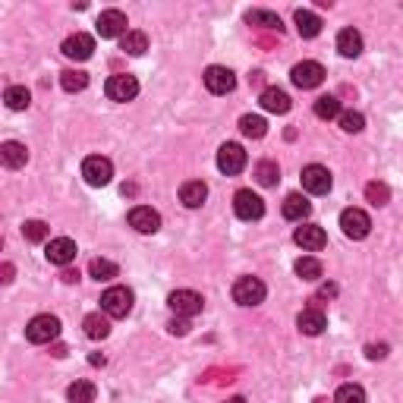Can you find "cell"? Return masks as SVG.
<instances>
[{"label": "cell", "mask_w": 403, "mask_h": 403, "mask_svg": "<svg viewBox=\"0 0 403 403\" xmlns=\"http://www.w3.org/2000/svg\"><path fill=\"white\" fill-rule=\"evenodd\" d=\"M101 312L111 318H127L133 312V290L129 287H107L101 293Z\"/></svg>", "instance_id": "cell-1"}, {"label": "cell", "mask_w": 403, "mask_h": 403, "mask_svg": "<svg viewBox=\"0 0 403 403\" xmlns=\"http://www.w3.org/2000/svg\"><path fill=\"white\" fill-rule=\"evenodd\" d=\"M28 343H54L60 337V318L57 315H35L26 325Z\"/></svg>", "instance_id": "cell-2"}, {"label": "cell", "mask_w": 403, "mask_h": 403, "mask_svg": "<svg viewBox=\"0 0 403 403\" xmlns=\"http://www.w3.org/2000/svg\"><path fill=\"white\" fill-rule=\"evenodd\" d=\"M265 293H268V287L259 281V277H240V281L233 284V303L237 306H259V303H265Z\"/></svg>", "instance_id": "cell-3"}, {"label": "cell", "mask_w": 403, "mask_h": 403, "mask_svg": "<svg viewBox=\"0 0 403 403\" xmlns=\"http://www.w3.org/2000/svg\"><path fill=\"white\" fill-rule=\"evenodd\" d=\"M233 211H237L240 221H259V217L265 215V202H262V195H255L252 189H240V193L233 195Z\"/></svg>", "instance_id": "cell-4"}, {"label": "cell", "mask_w": 403, "mask_h": 403, "mask_svg": "<svg viewBox=\"0 0 403 403\" xmlns=\"http://www.w3.org/2000/svg\"><path fill=\"white\" fill-rule=\"evenodd\" d=\"M82 177L89 186H107L114 177V164L107 158H101V155H89L82 161Z\"/></svg>", "instance_id": "cell-5"}, {"label": "cell", "mask_w": 403, "mask_h": 403, "mask_svg": "<svg viewBox=\"0 0 403 403\" xmlns=\"http://www.w3.org/2000/svg\"><path fill=\"white\" fill-rule=\"evenodd\" d=\"M167 306H171V309L177 312L180 318H193V315L202 312L205 299L195 290H173L171 296H167Z\"/></svg>", "instance_id": "cell-6"}, {"label": "cell", "mask_w": 403, "mask_h": 403, "mask_svg": "<svg viewBox=\"0 0 403 403\" xmlns=\"http://www.w3.org/2000/svg\"><path fill=\"white\" fill-rule=\"evenodd\" d=\"M290 79H293V85H296V89H318V85L325 82V67H321V63H315V60H303V63H296V67H293Z\"/></svg>", "instance_id": "cell-7"}, {"label": "cell", "mask_w": 403, "mask_h": 403, "mask_svg": "<svg viewBox=\"0 0 403 403\" xmlns=\"http://www.w3.org/2000/svg\"><path fill=\"white\" fill-rule=\"evenodd\" d=\"M340 227H343V233H347L350 240H365L369 237V230H372V217L365 215L362 208H343Z\"/></svg>", "instance_id": "cell-8"}, {"label": "cell", "mask_w": 403, "mask_h": 403, "mask_svg": "<svg viewBox=\"0 0 403 403\" xmlns=\"http://www.w3.org/2000/svg\"><path fill=\"white\" fill-rule=\"evenodd\" d=\"M217 167H221V173H227V177H237V173H243V167H246V151H243V145L224 142L221 151H217Z\"/></svg>", "instance_id": "cell-9"}, {"label": "cell", "mask_w": 403, "mask_h": 403, "mask_svg": "<svg viewBox=\"0 0 403 403\" xmlns=\"http://www.w3.org/2000/svg\"><path fill=\"white\" fill-rule=\"evenodd\" d=\"M104 92H107V98L120 101V104H123V101H133L136 95H139V79L129 76V72H117V76L107 79Z\"/></svg>", "instance_id": "cell-10"}, {"label": "cell", "mask_w": 403, "mask_h": 403, "mask_svg": "<svg viewBox=\"0 0 403 403\" xmlns=\"http://www.w3.org/2000/svg\"><path fill=\"white\" fill-rule=\"evenodd\" d=\"M331 171L328 167H321V164H309V167H303V189L306 193H312V195H325V193H331Z\"/></svg>", "instance_id": "cell-11"}, {"label": "cell", "mask_w": 403, "mask_h": 403, "mask_svg": "<svg viewBox=\"0 0 403 403\" xmlns=\"http://www.w3.org/2000/svg\"><path fill=\"white\" fill-rule=\"evenodd\" d=\"M95 28H98L101 38H123V35L129 32L127 28V13L120 10H104L98 16V23H95Z\"/></svg>", "instance_id": "cell-12"}, {"label": "cell", "mask_w": 403, "mask_h": 403, "mask_svg": "<svg viewBox=\"0 0 403 403\" xmlns=\"http://www.w3.org/2000/svg\"><path fill=\"white\" fill-rule=\"evenodd\" d=\"M205 89L211 95H227L237 89V76L227 67H208L205 70Z\"/></svg>", "instance_id": "cell-13"}, {"label": "cell", "mask_w": 403, "mask_h": 403, "mask_svg": "<svg viewBox=\"0 0 403 403\" xmlns=\"http://www.w3.org/2000/svg\"><path fill=\"white\" fill-rule=\"evenodd\" d=\"M45 255H48L50 265L67 268L70 262H76V243H72L70 237H57V240H50V243H48Z\"/></svg>", "instance_id": "cell-14"}, {"label": "cell", "mask_w": 403, "mask_h": 403, "mask_svg": "<svg viewBox=\"0 0 403 403\" xmlns=\"http://www.w3.org/2000/svg\"><path fill=\"white\" fill-rule=\"evenodd\" d=\"M63 57H70V60H89V57L95 54V38L85 32H76L70 35L67 41H63Z\"/></svg>", "instance_id": "cell-15"}, {"label": "cell", "mask_w": 403, "mask_h": 403, "mask_svg": "<svg viewBox=\"0 0 403 403\" xmlns=\"http://www.w3.org/2000/svg\"><path fill=\"white\" fill-rule=\"evenodd\" d=\"M129 227L139 233H158L161 230V215L155 208H149V205H136V208L129 211Z\"/></svg>", "instance_id": "cell-16"}, {"label": "cell", "mask_w": 403, "mask_h": 403, "mask_svg": "<svg viewBox=\"0 0 403 403\" xmlns=\"http://www.w3.org/2000/svg\"><path fill=\"white\" fill-rule=\"evenodd\" d=\"M293 240H296V246H303L306 252H318V249H325V243H328V233L321 230L318 224H303V227H296Z\"/></svg>", "instance_id": "cell-17"}, {"label": "cell", "mask_w": 403, "mask_h": 403, "mask_svg": "<svg viewBox=\"0 0 403 403\" xmlns=\"http://www.w3.org/2000/svg\"><path fill=\"white\" fill-rule=\"evenodd\" d=\"M296 328H299L303 334H309V337H318V334L328 328V318H325V312H321L318 306H309V309L299 312Z\"/></svg>", "instance_id": "cell-18"}, {"label": "cell", "mask_w": 403, "mask_h": 403, "mask_svg": "<svg viewBox=\"0 0 403 403\" xmlns=\"http://www.w3.org/2000/svg\"><path fill=\"white\" fill-rule=\"evenodd\" d=\"M259 104L265 107L268 114H287L290 107H293V101H290V95L284 92V89H274V85H271V89H265V92H262Z\"/></svg>", "instance_id": "cell-19"}, {"label": "cell", "mask_w": 403, "mask_h": 403, "mask_svg": "<svg viewBox=\"0 0 403 403\" xmlns=\"http://www.w3.org/2000/svg\"><path fill=\"white\" fill-rule=\"evenodd\" d=\"M205 199H208V186H205L202 180H189L180 186V202L186 205V208H202Z\"/></svg>", "instance_id": "cell-20"}, {"label": "cell", "mask_w": 403, "mask_h": 403, "mask_svg": "<svg viewBox=\"0 0 403 403\" xmlns=\"http://www.w3.org/2000/svg\"><path fill=\"white\" fill-rule=\"evenodd\" d=\"M309 215H312V205L306 195L290 193L287 199H284V217H287V221H306Z\"/></svg>", "instance_id": "cell-21"}, {"label": "cell", "mask_w": 403, "mask_h": 403, "mask_svg": "<svg viewBox=\"0 0 403 403\" xmlns=\"http://www.w3.org/2000/svg\"><path fill=\"white\" fill-rule=\"evenodd\" d=\"M0 161H4L10 171H19V167H26V161H28V149L23 142H4L0 145Z\"/></svg>", "instance_id": "cell-22"}, {"label": "cell", "mask_w": 403, "mask_h": 403, "mask_svg": "<svg viewBox=\"0 0 403 403\" xmlns=\"http://www.w3.org/2000/svg\"><path fill=\"white\" fill-rule=\"evenodd\" d=\"M82 328H85V337H92V340H104V337L111 334V315H101V312L85 315Z\"/></svg>", "instance_id": "cell-23"}, {"label": "cell", "mask_w": 403, "mask_h": 403, "mask_svg": "<svg viewBox=\"0 0 403 403\" xmlns=\"http://www.w3.org/2000/svg\"><path fill=\"white\" fill-rule=\"evenodd\" d=\"M246 23L255 26V28H268V32H277V35L284 32L281 16H277V13H271V10H249V13H246Z\"/></svg>", "instance_id": "cell-24"}, {"label": "cell", "mask_w": 403, "mask_h": 403, "mask_svg": "<svg viewBox=\"0 0 403 403\" xmlns=\"http://www.w3.org/2000/svg\"><path fill=\"white\" fill-rule=\"evenodd\" d=\"M337 50H340V57H359L362 54V35H359L356 28H340V35H337Z\"/></svg>", "instance_id": "cell-25"}, {"label": "cell", "mask_w": 403, "mask_h": 403, "mask_svg": "<svg viewBox=\"0 0 403 403\" xmlns=\"http://www.w3.org/2000/svg\"><path fill=\"white\" fill-rule=\"evenodd\" d=\"M293 23H296V32L303 35V38H315V35L321 32V19L315 16V13H309V10H296Z\"/></svg>", "instance_id": "cell-26"}, {"label": "cell", "mask_w": 403, "mask_h": 403, "mask_svg": "<svg viewBox=\"0 0 403 403\" xmlns=\"http://www.w3.org/2000/svg\"><path fill=\"white\" fill-rule=\"evenodd\" d=\"M120 48L127 50L129 57H142L145 50H149V35L139 32V28H133V32H127V35L120 38Z\"/></svg>", "instance_id": "cell-27"}, {"label": "cell", "mask_w": 403, "mask_h": 403, "mask_svg": "<svg viewBox=\"0 0 403 403\" xmlns=\"http://www.w3.org/2000/svg\"><path fill=\"white\" fill-rule=\"evenodd\" d=\"M95 394H98V387H95L92 381L79 378V381H72L70 385L67 397H70V403H95Z\"/></svg>", "instance_id": "cell-28"}, {"label": "cell", "mask_w": 403, "mask_h": 403, "mask_svg": "<svg viewBox=\"0 0 403 403\" xmlns=\"http://www.w3.org/2000/svg\"><path fill=\"white\" fill-rule=\"evenodd\" d=\"M4 101L10 111H26V107L32 104V95H28L26 85H10V89L4 92Z\"/></svg>", "instance_id": "cell-29"}, {"label": "cell", "mask_w": 403, "mask_h": 403, "mask_svg": "<svg viewBox=\"0 0 403 403\" xmlns=\"http://www.w3.org/2000/svg\"><path fill=\"white\" fill-rule=\"evenodd\" d=\"M315 117H318V120H334V117H340V101H337L334 95L315 98Z\"/></svg>", "instance_id": "cell-30"}, {"label": "cell", "mask_w": 403, "mask_h": 403, "mask_svg": "<svg viewBox=\"0 0 403 403\" xmlns=\"http://www.w3.org/2000/svg\"><path fill=\"white\" fill-rule=\"evenodd\" d=\"M89 274L95 277V281H114V277L120 274V268H117L111 259H92L89 262Z\"/></svg>", "instance_id": "cell-31"}, {"label": "cell", "mask_w": 403, "mask_h": 403, "mask_svg": "<svg viewBox=\"0 0 403 403\" xmlns=\"http://www.w3.org/2000/svg\"><path fill=\"white\" fill-rule=\"evenodd\" d=\"M240 133H243L246 139H262L268 133V123L262 120V117H255V114H246L243 120H240Z\"/></svg>", "instance_id": "cell-32"}, {"label": "cell", "mask_w": 403, "mask_h": 403, "mask_svg": "<svg viewBox=\"0 0 403 403\" xmlns=\"http://www.w3.org/2000/svg\"><path fill=\"white\" fill-rule=\"evenodd\" d=\"M60 85H63V92H82L85 85H89V72H82V70H63L60 72Z\"/></svg>", "instance_id": "cell-33"}, {"label": "cell", "mask_w": 403, "mask_h": 403, "mask_svg": "<svg viewBox=\"0 0 403 403\" xmlns=\"http://www.w3.org/2000/svg\"><path fill=\"white\" fill-rule=\"evenodd\" d=\"M293 268H296V277H303V281H318L321 277V262L312 259V255H303Z\"/></svg>", "instance_id": "cell-34"}, {"label": "cell", "mask_w": 403, "mask_h": 403, "mask_svg": "<svg viewBox=\"0 0 403 403\" xmlns=\"http://www.w3.org/2000/svg\"><path fill=\"white\" fill-rule=\"evenodd\" d=\"M255 180H259L262 186H277L281 171H277L274 161H259V164H255Z\"/></svg>", "instance_id": "cell-35"}, {"label": "cell", "mask_w": 403, "mask_h": 403, "mask_svg": "<svg viewBox=\"0 0 403 403\" xmlns=\"http://www.w3.org/2000/svg\"><path fill=\"white\" fill-rule=\"evenodd\" d=\"M23 237L28 240V243H45V240L50 237V227L45 221H26L23 224Z\"/></svg>", "instance_id": "cell-36"}, {"label": "cell", "mask_w": 403, "mask_h": 403, "mask_svg": "<svg viewBox=\"0 0 403 403\" xmlns=\"http://www.w3.org/2000/svg\"><path fill=\"white\" fill-rule=\"evenodd\" d=\"M334 403H365V391L359 385H340L334 394Z\"/></svg>", "instance_id": "cell-37"}, {"label": "cell", "mask_w": 403, "mask_h": 403, "mask_svg": "<svg viewBox=\"0 0 403 403\" xmlns=\"http://www.w3.org/2000/svg\"><path fill=\"white\" fill-rule=\"evenodd\" d=\"M365 199L372 205H387L391 202V189H387V183H369L365 186Z\"/></svg>", "instance_id": "cell-38"}, {"label": "cell", "mask_w": 403, "mask_h": 403, "mask_svg": "<svg viewBox=\"0 0 403 403\" xmlns=\"http://www.w3.org/2000/svg\"><path fill=\"white\" fill-rule=\"evenodd\" d=\"M362 127H365V117L359 111L340 114V129H343V133H362Z\"/></svg>", "instance_id": "cell-39"}, {"label": "cell", "mask_w": 403, "mask_h": 403, "mask_svg": "<svg viewBox=\"0 0 403 403\" xmlns=\"http://www.w3.org/2000/svg\"><path fill=\"white\" fill-rule=\"evenodd\" d=\"M171 334H177V337L189 334V321H186V318H173V321H171Z\"/></svg>", "instance_id": "cell-40"}, {"label": "cell", "mask_w": 403, "mask_h": 403, "mask_svg": "<svg viewBox=\"0 0 403 403\" xmlns=\"http://www.w3.org/2000/svg\"><path fill=\"white\" fill-rule=\"evenodd\" d=\"M365 353H369V359H385L387 356V347H385V343H378V347H369Z\"/></svg>", "instance_id": "cell-41"}, {"label": "cell", "mask_w": 403, "mask_h": 403, "mask_svg": "<svg viewBox=\"0 0 403 403\" xmlns=\"http://www.w3.org/2000/svg\"><path fill=\"white\" fill-rule=\"evenodd\" d=\"M63 284H76L79 281V271H72V268H63Z\"/></svg>", "instance_id": "cell-42"}, {"label": "cell", "mask_w": 403, "mask_h": 403, "mask_svg": "<svg viewBox=\"0 0 403 403\" xmlns=\"http://www.w3.org/2000/svg\"><path fill=\"white\" fill-rule=\"evenodd\" d=\"M249 82H252V85H262V82H265V72H262V70H255L252 76H249Z\"/></svg>", "instance_id": "cell-43"}, {"label": "cell", "mask_w": 403, "mask_h": 403, "mask_svg": "<svg viewBox=\"0 0 403 403\" xmlns=\"http://www.w3.org/2000/svg\"><path fill=\"white\" fill-rule=\"evenodd\" d=\"M10 281H13V265L6 262V265H4V284H10Z\"/></svg>", "instance_id": "cell-44"}, {"label": "cell", "mask_w": 403, "mask_h": 403, "mask_svg": "<svg viewBox=\"0 0 403 403\" xmlns=\"http://www.w3.org/2000/svg\"><path fill=\"white\" fill-rule=\"evenodd\" d=\"M334 293H337L334 287H321V293H318V296H325V299H328V296H334Z\"/></svg>", "instance_id": "cell-45"}, {"label": "cell", "mask_w": 403, "mask_h": 403, "mask_svg": "<svg viewBox=\"0 0 403 403\" xmlns=\"http://www.w3.org/2000/svg\"><path fill=\"white\" fill-rule=\"evenodd\" d=\"M227 403H246L243 397H230V400H227Z\"/></svg>", "instance_id": "cell-46"}, {"label": "cell", "mask_w": 403, "mask_h": 403, "mask_svg": "<svg viewBox=\"0 0 403 403\" xmlns=\"http://www.w3.org/2000/svg\"><path fill=\"white\" fill-rule=\"evenodd\" d=\"M315 403H328V400H325V397H318V400H315Z\"/></svg>", "instance_id": "cell-47"}]
</instances>
